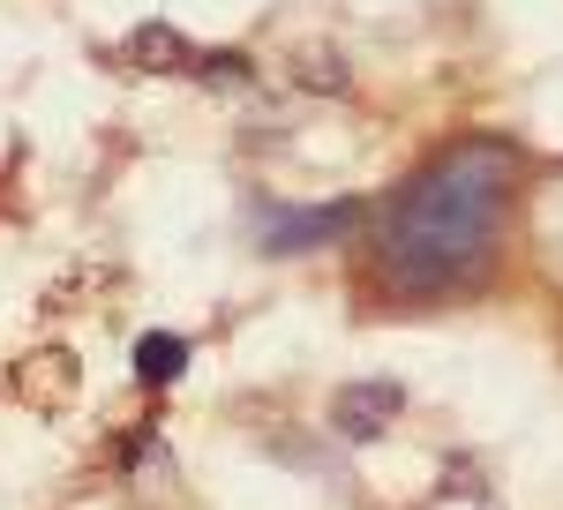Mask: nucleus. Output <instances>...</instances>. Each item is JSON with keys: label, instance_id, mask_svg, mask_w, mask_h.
<instances>
[{"label": "nucleus", "instance_id": "f257e3e1", "mask_svg": "<svg viewBox=\"0 0 563 510\" xmlns=\"http://www.w3.org/2000/svg\"><path fill=\"white\" fill-rule=\"evenodd\" d=\"M511 173L519 158L504 143H451L443 158L413 173L398 188V203L384 211V278L398 293H443V286H466L481 263H488V241L504 225V203H511Z\"/></svg>", "mask_w": 563, "mask_h": 510}, {"label": "nucleus", "instance_id": "f03ea898", "mask_svg": "<svg viewBox=\"0 0 563 510\" xmlns=\"http://www.w3.org/2000/svg\"><path fill=\"white\" fill-rule=\"evenodd\" d=\"M353 218H361V203H353V196L316 203V211H278V203H263L256 233H263V255H301V248H316V241H339Z\"/></svg>", "mask_w": 563, "mask_h": 510}, {"label": "nucleus", "instance_id": "7ed1b4c3", "mask_svg": "<svg viewBox=\"0 0 563 510\" xmlns=\"http://www.w3.org/2000/svg\"><path fill=\"white\" fill-rule=\"evenodd\" d=\"M398 406H406V390H398V382H384V376H376V382H346V390L331 398V428H339L346 443H376Z\"/></svg>", "mask_w": 563, "mask_h": 510}, {"label": "nucleus", "instance_id": "20e7f679", "mask_svg": "<svg viewBox=\"0 0 563 510\" xmlns=\"http://www.w3.org/2000/svg\"><path fill=\"white\" fill-rule=\"evenodd\" d=\"M121 60L143 68V76H196V60H203V53L180 38L174 23H135L129 45H121Z\"/></svg>", "mask_w": 563, "mask_h": 510}, {"label": "nucleus", "instance_id": "39448f33", "mask_svg": "<svg viewBox=\"0 0 563 510\" xmlns=\"http://www.w3.org/2000/svg\"><path fill=\"white\" fill-rule=\"evenodd\" d=\"M180 368H188V345H180L174 331H143V339H135V376L143 382H174Z\"/></svg>", "mask_w": 563, "mask_h": 510}]
</instances>
